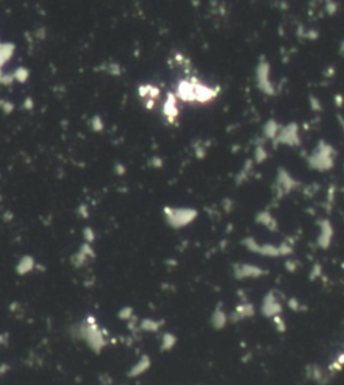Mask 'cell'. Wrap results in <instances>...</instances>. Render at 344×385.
I'll use <instances>...</instances> for the list:
<instances>
[{
    "mask_svg": "<svg viewBox=\"0 0 344 385\" xmlns=\"http://www.w3.org/2000/svg\"><path fill=\"white\" fill-rule=\"evenodd\" d=\"M166 115H167L168 119H171V120L176 119L177 108H176V101H175V97H173V96H170L167 103H166Z\"/></svg>",
    "mask_w": 344,
    "mask_h": 385,
    "instance_id": "7c38bea8",
    "label": "cell"
},
{
    "mask_svg": "<svg viewBox=\"0 0 344 385\" xmlns=\"http://www.w3.org/2000/svg\"><path fill=\"white\" fill-rule=\"evenodd\" d=\"M237 274L240 276H253V275H260L261 271L256 267H251V265H240V268H235Z\"/></svg>",
    "mask_w": 344,
    "mask_h": 385,
    "instance_id": "4fadbf2b",
    "label": "cell"
},
{
    "mask_svg": "<svg viewBox=\"0 0 344 385\" xmlns=\"http://www.w3.org/2000/svg\"><path fill=\"white\" fill-rule=\"evenodd\" d=\"M298 180H296L292 177V174L285 169H278L276 175V194L278 198H281L284 195L292 193L295 189H297Z\"/></svg>",
    "mask_w": 344,
    "mask_h": 385,
    "instance_id": "277c9868",
    "label": "cell"
},
{
    "mask_svg": "<svg viewBox=\"0 0 344 385\" xmlns=\"http://www.w3.org/2000/svg\"><path fill=\"white\" fill-rule=\"evenodd\" d=\"M166 221L172 229H183L191 225L198 218V210L193 207H173L168 206L164 209Z\"/></svg>",
    "mask_w": 344,
    "mask_h": 385,
    "instance_id": "7a4b0ae2",
    "label": "cell"
},
{
    "mask_svg": "<svg viewBox=\"0 0 344 385\" xmlns=\"http://www.w3.org/2000/svg\"><path fill=\"white\" fill-rule=\"evenodd\" d=\"M258 84H260L261 89L266 92V93H271V84L269 81V68L266 64H261L258 68Z\"/></svg>",
    "mask_w": 344,
    "mask_h": 385,
    "instance_id": "9c48e42d",
    "label": "cell"
},
{
    "mask_svg": "<svg viewBox=\"0 0 344 385\" xmlns=\"http://www.w3.org/2000/svg\"><path fill=\"white\" fill-rule=\"evenodd\" d=\"M251 171H253V162L251 160H247L245 163V166L242 167V170L240 171V174L237 177V183H244L249 177L251 175Z\"/></svg>",
    "mask_w": 344,
    "mask_h": 385,
    "instance_id": "8fae6325",
    "label": "cell"
},
{
    "mask_svg": "<svg viewBox=\"0 0 344 385\" xmlns=\"http://www.w3.org/2000/svg\"><path fill=\"white\" fill-rule=\"evenodd\" d=\"M319 231H320L318 237L319 247L323 249L328 248L329 245H331L332 238H334V233H335L332 222L329 221L328 218H321V220H319Z\"/></svg>",
    "mask_w": 344,
    "mask_h": 385,
    "instance_id": "8992f818",
    "label": "cell"
},
{
    "mask_svg": "<svg viewBox=\"0 0 344 385\" xmlns=\"http://www.w3.org/2000/svg\"><path fill=\"white\" fill-rule=\"evenodd\" d=\"M256 222H258L260 225L265 227L266 229L269 231H278V224H277V220L273 217L270 211L268 210H262L260 213H257L256 216Z\"/></svg>",
    "mask_w": 344,
    "mask_h": 385,
    "instance_id": "52a82bcc",
    "label": "cell"
},
{
    "mask_svg": "<svg viewBox=\"0 0 344 385\" xmlns=\"http://www.w3.org/2000/svg\"><path fill=\"white\" fill-rule=\"evenodd\" d=\"M281 128L278 127V124L273 120H269L266 123L265 127H264V135H265L268 139H276V136L278 135Z\"/></svg>",
    "mask_w": 344,
    "mask_h": 385,
    "instance_id": "30bf717a",
    "label": "cell"
},
{
    "mask_svg": "<svg viewBox=\"0 0 344 385\" xmlns=\"http://www.w3.org/2000/svg\"><path fill=\"white\" fill-rule=\"evenodd\" d=\"M277 144H285L289 147H297L300 146V135L296 124H289L287 127L280 129L278 135L274 139Z\"/></svg>",
    "mask_w": 344,
    "mask_h": 385,
    "instance_id": "5b68a950",
    "label": "cell"
},
{
    "mask_svg": "<svg viewBox=\"0 0 344 385\" xmlns=\"http://www.w3.org/2000/svg\"><path fill=\"white\" fill-rule=\"evenodd\" d=\"M335 159H336L335 148L324 140H320L315 150L308 155L307 163L311 169L324 173L334 167Z\"/></svg>",
    "mask_w": 344,
    "mask_h": 385,
    "instance_id": "6da1fadb",
    "label": "cell"
},
{
    "mask_svg": "<svg viewBox=\"0 0 344 385\" xmlns=\"http://www.w3.org/2000/svg\"><path fill=\"white\" fill-rule=\"evenodd\" d=\"M177 95L184 101L197 100V97H195V85L188 82V81H183L179 85V88H177Z\"/></svg>",
    "mask_w": 344,
    "mask_h": 385,
    "instance_id": "ba28073f",
    "label": "cell"
},
{
    "mask_svg": "<svg viewBox=\"0 0 344 385\" xmlns=\"http://www.w3.org/2000/svg\"><path fill=\"white\" fill-rule=\"evenodd\" d=\"M253 158L256 163H264L266 159H268V153H266V148L264 146H257L253 154Z\"/></svg>",
    "mask_w": 344,
    "mask_h": 385,
    "instance_id": "5bb4252c",
    "label": "cell"
},
{
    "mask_svg": "<svg viewBox=\"0 0 344 385\" xmlns=\"http://www.w3.org/2000/svg\"><path fill=\"white\" fill-rule=\"evenodd\" d=\"M244 244L249 251H253L256 254L266 255V256H280V255H288L292 252V248L288 244H282L280 247L270 245V244H258L251 237H246L244 240Z\"/></svg>",
    "mask_w": 344,
    "mask_h": 385,
    "instance_id": "3957f363",
    "label": "cell"
},
{
    "mask_svg": "<svg viewBox=\"0 0 344 385\" xmlns=\"http://www.w3.org/2000/svg\"><path fill=\"white\" fill-rule=\"evenodd\" d=\"M342 122V126H343V131H344V120H340Z\"/></svg>",
    "mask_w": 344,
    "mask_h": 385,
    "instance_id": "9a60e30c",
    "label": "cell"
}]
</instances>
